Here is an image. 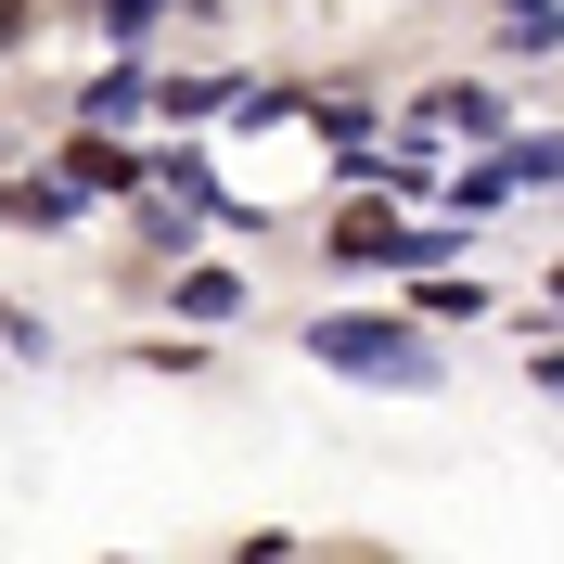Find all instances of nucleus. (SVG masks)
Segmentation results:
<instances>
[{"instance_id":"423d86ee","label":"nucleus","mask_w":564,"mask_h":564,"mask_svg":"<svg viewBox=\"0 0 564 564\" xmlns=\"http://www.w3.org/2000/svg\"><path fill=\"white\" fill-rule=\"evenodd\" d=\"M539 386H552V398H564V347H552V359H539Z\"/></svg>"},{"instance_id":"20e7f679","label":"nucleus","mask_w":564,"mask_h":564,"mask_svg":"<svg viewBox=\"0 0 564 564\" xmlns=\"http://www.w3.org/2000/svg\"><path fill=\"white\" fill-rule=\"evenodd\" d=\"M167 13H180V0H104V39H154Z\"/></svg>"},{"instance_id":"f03ea898","label":"nucleus","mask_w":564,"mask_h":564,"mask_svg":"<svg viewBox=\"0 0 564 564\" xmlns=\"http://www.w3.org/2000/svg\"><path fill=\"white\" fill-rule=\"evenodd\" d=\"M500 116H513V104H500L488 77H436V90H423V129H462V141H500Z\"/></svg>"},{"instance_id":"f257e3e1","label":"nucleus","mask_w":564,"mask_h":564,"mask_svg":"<svg viewBox=\"0 0 564 564\" xmlns=\"http://www.w3.org/2000/svg\"><path fill=\"white\" fill-rule=\"evenodd\" d=\"M308 359H334L359 386H436V347L398 334V321H308Z\"/></svg>"},{"instance_id":"7ed1b4c3","label":"nucleus","mask_w":564,"mask_h":564,"mask_svg":"<svg viewBox=\"0 0 564 564\" xmlns=\"http://www.w3.org/2000/svg\"><path fill=\"white\" fill-rule=\"evenodd\" d=\"M231 308H245V282H231V270H193V282H180V321H231Z\"/></svg>"},{"instance_id":"39448f33","label":"nucleus","mask_w":564,"mask_h":564,"mask_svg":"<svg viewBox=\"0 0 564 564\" xmlns=\"http://www.w3.org/2000/svg\"><path fill=\"white\" fill-rule=\"evenodd\" d=\"M13 39H26V13H13V0H0V52H13Z\"/></svg>"}]
</instances>
